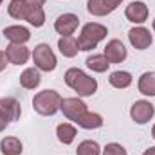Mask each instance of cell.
<instances>
[{"instance_id":"1","label":"cell","mask_w":155,"mask_h":155,"mask_svg":"<svg viewBox=\"0 0 155 155\" xmlns=\"http://www.w3.org/2000/svg\"><path fill=\"white\" fill-rule=\"evenodd\" d=\"M63 78H65L67 87H71L74 92H78V96H81V97H88V96H94L97 92V79L88 76V74H85L78 67L69 69Z\"/></svg>"},{"instance_id":"2","label":"cell","mask_w":155,"mask_h":155,"mask_svg":"<svg viewBox=\"0 0 155 155\" xmlns=\"http://www.w3.org/2000/svg\"><path fill=\"white\" fill-rule=\"evenodd\" d=\"M61 99H63V97L60 96V92L47 88V90L38 92V94L33 97V108H35V112L40 114V116L51 117L60 110Z\"/></svg>"},{"instance_id":"3","label":"cell","mask_w":155,"mask_h":155,"mask_svg":"<svg viewBox=\"0 0 155 155\" xmlns=\"http://www.w3.org/2000/svg\"><path fill=\"white\" fill-rule=\"evenodd\" d=\"M108 35V29L97 22H90V24H85L79 36H78V43H79V51H94L97 47V43L101 40L107 38Z\"/></svg>"},{"instance_id":"4","label":"cell","mask_w":155,"mask_h":155,"mask_svg":"<svg viewBox=\"0 0 155 155\" xmlns=\"http://www.w3.org/2000/svg\"><path fill=\"white\" fill-rule=\"evenodd\" d=\"M33 61H35V67L38 71L43 72H52L58 65V60H56V54L52 52L51 45L49 43H38L33 51Z\"/></svg>"},{"instance_id":"5","label":"cell","mask_w":155,"mask_h":155,"mask_svg":"<svg viewBox=\"0 0 155 155\" xmlns=\"http://www.w3.org/2000/svg\"><path fill=\"white\" fill-rule=\"evenodd\" d=\"M155 116V107L150 103V101H146V99H139V101H135L132 107H130V117H132V121L134 123H137V124H146V123H150Z\"/></svg>"},{"instance_id":"6","label":"cell","mask_w":155,"mask_h":155,"mask_svg":"<svg viewBox=\"0 0 155 155\" xmlns=\"http://www.w3.org/2000/svg\"><path fill=\"white\" fill-rule=\"evenodd\" d=\"M60 110L63 112V116L67 117L69 121H74L78 123L81 116L88 110L87 105L79 99V97H63L61 99V105H60Z\"/></svg>"},{"instance_id":"7","label":"cell","mask_w":155,"mask_h":155,"mask_svg":"<svg viewBox=\"0 0 155 155\" xmlns=\"http://www.w3.org/2000/svg\"><path fill=\"white\" fill-rule=\"evenodd\" d=\"M79 25V18L74 13H63L54 22V31L61 36H72Z\"/></svg>"},{"instance_id":"8","label":"cell","mask_w":155,"mask_h":155,"mask_svg":"<svg viewBox=\"0 0 155 155\" xmlns=\"http://www.w3.org/2000/svg\"><path fill=\"white\" fill-rule=\"evenodd\" d=\"M128 40H130L132 47L137 49V51L148 49V47L152 45V41H153L152 33H150L146 27H143V25H137V27L130 29V31H128Z\"/></svg>"},{"instance_id":"9","label":"cell","mask_w":155,"mask_h":155,"mask_svg":"<svg viewBox=\"0 0 155 155\" xmlns=\"http://www.w3.org/2000/svg\"><path fill=\"white\" fill-rule=\"evenodd\" d=\"M103 54L108 60V63L112 65V63H123L126 60V56H128V51H126V47H124V43L121 40L114 38L105 45Z\"/></svg>"},{"instance_id":"10","label":"cell","mask_w":155,"mask_h":155,"mask_svg":"<svg viewBox=\"0 0 155 155\" xmlns=\"http://www.w3.org/2000/svg\"><path fill=\"white\" fill-rule=\"evenodd\" d=\"M124 16L132 24H144L148 20V5L144 2H141V0H135V2L126 5Z\"/></svg>"},{"instance_id":"11","label":"cell","mask_w":155,"mask_h":155,"mask_svg":"<svg viewBox=\"0 0 155 155\" xmlns=\"http://www.w3.org/2000/svg\"><path fill=\"white\" fill-rule=\"evenodd\" d=\"M5 56H7L9 63H13V65H25L27 60L31 58V51L22 43H9L5 47Z\"/></svg>"},{"instance_id":"12","label":"cell","mask_w":155,"mask_h":155,"mask_svg":"<svg viewBox=\"0 0 155 155\" xmlns=\"http://www.w3.org/2000/svg\"><path fill=\"white\" fill-rule=\"evenodd\" d=\"M0 112L9 123H13L22 116V105L15 97H0Z\"/></svg>"},{"instance_id":"13","label":"cell","mask_w":155,"mask_h":155,"mask_svg":"<svg viewBox=\"0 0 155 155\" xmlns=\"http://www.w3.org/2000/svg\"><path fill=\"white\" fill-rule=\"evenodd\" d=\"M2 35L9 40L11 43H22V45H25L31 40L29 29L24 27V25H9V27H4Z\"/></svg>"},{"instance_id":"14","label":"cell","mask_w":155,"mask_h":155,"mask_svg":"<svg viewBox=\"0 0 155 155\" xmlns=\"http://www.w3.org/2000/svg\"><path fill=\"white\" fill-rule=\"evenodd\" d=\"M24 20L29 22L33 27H41L45 24V13L41 5H35L25 2V13H24Z\"/></svg>"},{"instance_id":"15","label":"cell","mask_w":155,"mask_h":155,"mask_svg":"<svg viewBox=\"0 0 155 155\" xmlns=\"http://www.w3.org/2000/svg\"><path fill=\"white\" fill-rule=\"evenodd\" d=\"M40 83H41V76H40V71L36 67H27L20 74V85L27 90H35Z\"/></svg>"},{"instance_id":"16","label":"cell","mask_w":155,"mask_h":155,"mask_svg":"<svg viewBox=\"0 0 155 155\" xmlns=\"http://www.w3.org/2000/svg\"><path fill=\"white\" fill-rule=\"evenodd\" d=\"M137 88L143 96H155V71H148L144 74H141L139 81H137Z\"/></svg>"},{"instance_id":"17","label":"cell","mask_w":155,"mask_h":155,"mask_svg":"<svg viewBox=\"0 0 155 155\" xmlns=\"http://www.w3.org/2000/svg\"><path fill=\"white\" fill-rule=\"evenodd\" d=\"M58 49L65 58H74L79 52V43L74 36H61L58 40Z\"/></svg>"},{"instance_id":"18","label":"cell","mask_w":155,"mask_h":155,"mask_svg":"<svg viewBox=\"0 0 155 155\" xmlns=\"http://www.w3.org/2000/svg\"><path fill=\"white\" fill-rule=\"evenodd\" d=\"M103 117L101 114H97V112H85L81 119L78 121V126H81V128H85V130H97V128H101L103 126Z\"/></svg>"},{"instance_id":"19","label":"cell","mask_w":155,"mask_h":155,"mask_svg":"<svg viewBox=\"0 0 155 155\" xmlns=\"http://www.w3.org/2000/svg\"><path fill=\"white\" fill-rule=\"evenodd\" d=\"M0 150L4 155H22L24 144L18 137H4L0 143Z\"/></svg>"},{"instance_id":"20","label":"cell","mask_w":155,"mask_h":155,"mask_svg":"<svg viewBox=\"0 0 155 155\" xmlns=\"http://www.w3.org/2000/svg\"><path fill=\"white\" fill-rule=\"evenodd\" d=\"M56 135H58V141L61 144H72L74 139H76V135H78V132L71 123H61L56 128Z\"/></svg>"},{"instance_id":"21","label":"cell","mask_w":155,"mask_h":155,"mask_svg":"<svg viewBox=\"0 0 155 155\" xmlns=\"http://www.w3.org/2000/svg\"><path fill=\"white\" fill-rule=\"evenodd\" d=\"M132 81H134V78L132 74L128 72V71H116V72H112L110 78H108V83L114 87V88H128L130 85H132Z\"/></svg>"},{"instance_id":"22","label":"cell","mask_w":155,"mask_h":155,"mask_svg":"<svg viewBox=\"0 0 155 155\" xmlns=\"http://www.w3.org/2000/svg\"><path fill=\"white\" fill-rule=\"evenodd\" d=\"M85 63H87V67H88L90 71H94V72H107L108 67H110V63H108V60L105 58V54H92V56L87 58Z\"/></svg>"},{"instance_id":"23","label":"cell","mask_w":155,"mask_h":155,"mask_svg":"<svg viewBox=\"0 0 155 155\" xmlns=\"http://www.w3.org/2000/svg\"><path fill=\"white\" fill-rule=\"evenodd\" d=\"M76 155H101V148H99V144L96 141L87 139V141L78 144Z\"/></svg>"},{"instance_id":"24","label":"cell","mask_w":155,"mask_h":155,"mask_svg":"<svg viewBox=\"0 0 155 155\" xmlns=\"http://www.w3.org/2000/svg\"><path fill=\"white\" fill-rule=\"evenodd\" d=\"M7 13L11 18L15 20H24V13H25V0H11L7 5Z\"/></svg>"},{"instance_id":"25","label":"cell","mask_w":155,"mask_h":155,"mask_svg":"<svg viewBox=\"0 0 155 155\" xmlns=\"http://www.w3.org/2000/svg\"><path fill=\"white\" fill-rule=\"evenodd\" d=\"M87 9L94 16H107V15H110V9L105 5L103 0H88L87 2Z\"/></svg>"},{"instance_id":"26","label":"cell","mask_w":155,"mask_h":155,"mask_svg":"<svg viewBox=\"0 0 155 155\" xmlns=\"http://www.w3.org/2000/svg\"><path fill=\"white\" fill-rule=\"evenodd\" d=\"M103 155H128L126 153V148L121 146L119 143H108L103 150H101Z\"/></svg>"},{"instance_id":"27","label":"cell","mask_w":155,"mask_h":155,"mask_svg":"<svg viewBox=\"0 0 155 155\" xmlns=\"http://www.w3.org/2000/svg\"><path fill=\"white\" fill-rule=\"evenodd\" d=\"M103 2H105V5H107V7L110 9V13H112V11H116L117 7L121 5L123 0H103Z\"/></svg>"},{"instance_id":"28","label":"cell","mask_w":155,"mask_h":155,"mask_svg":"<svg viewBox=\"0 0 155 155\" xmlns=\"http://www.w3.org/2000/svg\"><path fill=\"white\" fill-rule=\"evenodd\" d=\"M7 63H9V60H7V56H5V51H0V72L5 71Z\"/></svg>"},{"instance_id":"29","label":"cell","mask_w":155,"mask_h":155,"mask_svg":"<svg viewBox=\"0 0 155 155\" xmlns=\"http://www.w3.org/2000/svg\"><path fill=\"white\" fill-rule=\"evenodd\" d=\"M7 124H9V121L2 116V112H0V132H4V130L7 128Z\"/></svg>"},{"instance_id":"30","label":"cell","mask_w":155,"mask_h":155,"mask_svg":"<svg viewBox=\"0 0 155 155\" xmlns=\"http://www.w3.org/2000/svg\"><path fill=\"white\" fill-rule=\"evenodd\" d=\"M143 155H155V146H150V148H146V150L143 152Z\"/></svg>"},{"instance_id":"31","label":"cell","mask_w":155,"mask_h":155,"mask_svg":"<svg viewBox=\"0 0 155 155\" xmlns=\"http://www.w3.org/2000/svg\"><path fill=\"white\" fill-rule=\"evenodd\" d=\"M25 2H29V4H35V5H43L47 0H25Z\"/></svg>"},{"instance_id":"32","label":"cell","mask_w":155,"mask_h":155,"mask_svg":"<svg viewBox=\"0 0 155 155\" xmlns=\"http://www.w3.org/2000/svg\"><path fill=\"white\" fill-rule=\"evenodd\" d=\"M152 137L155 139V124H153V128H152Z\"/></svg>"},{"instance_id":"33","label":"cell","mask_w":155,"mask_h":155,"mask_svg":"<svg viewBox=\"0 0 155 155\" xmlns=\"http://www.w3.org/2000/svg\"><path fill=\"white\" fill-rule=\"evenodd\" d=\"M152 27H153V33H155V20L152 22Z\"/></svg>"},{"instance_id":"34","label":"cell","mask_w":155,"mask_h":155,"mask_svg":"<svg viewBox=\"0 0 155 155\" xmlns=\"http://www.w3.org/2000/svg\"><path fill=\"white\" fill-rule=\"evenodd\" d=\"M2 2H4V0H0V5H2Z\"/></svg>"}]
</instances>
